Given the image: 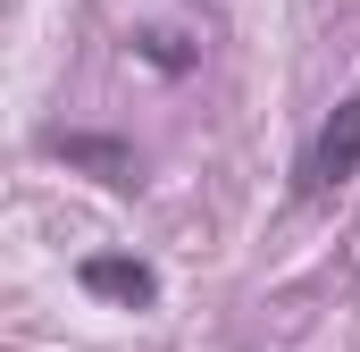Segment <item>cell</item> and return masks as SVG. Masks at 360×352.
Wrapping results in <instances>:
<instances>
[{
	"mask_svg": "<svg viewBox=\"0 0 360 352\" xmlns=\"http://www.w3.org/2000/svg\"><path fill=\"white\" fill-rule=\"evenodd\" d=\"M352 176H360V92H352V101H335V118L310 134L293 184H302V201H327V193H344Z\"/></svg>",
	"mask_w": 360,
	"mask_h": 352,
	"instance_id": "1",
	"label": "cell"
},
{
	"mask_svg": "<svg viewBox=\"0 0 360 352\" xmlns=\"http://www.w3.org/2000/svg\"><path fill=\"white\" fill-rule=\"evenodd\" d=\"M51 151H59L68 168H92L109 193H134V184H143V160H134V143H117V134H68V126H59V134H51Z\"/></svg>",
	"mask_w": 360,
	"mask_h": 352,
	"instance_id": "2",
	"label": "cell"
},
{
	"mask_svg": "<svg viewBox=\"0 0 360 352\" xmlns=\"http://www.w3.org/2000/svg\"><path fill=\"white\" fill-rule=\"evenodd\" d=\"M76 285L101 294V302H117V310H151V302H160V277H151L143 260H126V252H92V260H76Z\"/></svg>",
	"mask_w": 360,
	"mask_h": 352,
	"instance_id": "3",
	"label": "cell"
},
{
	"mask_svg": "<svg viewBox=\"0 0 360 352\" xmlns=\"http://www.w3.org/2000/svg\"><path fill=\"white\" fill-rule=\"evenodd\" d=\"M143 51H151L168 76H176V68H193V51H176V34H143Z\"/></svg>",
	"mask_w": 360,
	"mask_h": 352,
	"instance_id": "4",
	"label": "cell"
}]
</instances>
